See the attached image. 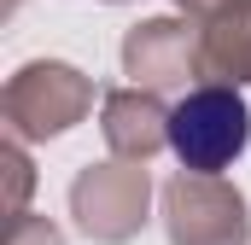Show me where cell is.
Segmentation results:
<instances>
[{"mask_svg": "<svg viewBox=\"0 0 251 245\" xmlns=\"http://www.w3.org/2000/svg\"><path fill=\"white\" fill-rule=\"evenodd\" d=\"M164 134H170V152L199 170V175H216V170H228L240 152H246L251 140V111L240 94H228V88H199L187 94L170 122H164Z\"/></svg>", "mask_w": 251, "mask_h": 245, "instance_id": "cell-1", "label": "cell"}]
</instances>
